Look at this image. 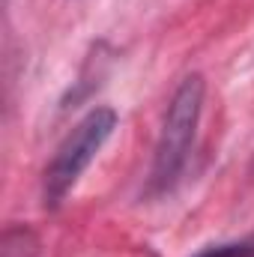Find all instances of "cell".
<instances>
[{"mask_svg":"<svg viewBox=\"0 0 254 257\" xmlns=\"http://www.w3.org/2000/svg\"><path fill=\"white\" fill-rule=\"evenodd\" d=\"M203 93L206 84L203 78L194 72L180 81V87L174 90L165 120H162V132L156 141V156H153V171H150V194H168L194 147V135H197V123H200V111H203Z\"/></svg>","mask_w":254,"mask_h":257,"instance_id":"1","label":"cell"},{"mask_svg":"<svg viewBox=\"0 0 254 257\" xmlns=\"http://www.w3.org/2000/svg\"><path fill=\"white\" fill-rule=\"evenodd\" d=\"M0 257H39V239L24 224H9L0 236Z\"/></svg>","mask_w":254,"mask_h":257,"instance_id":"3","label":"cell"},{"mask_svg":"<svg viewBox=\"0 0 254 257\" xmlns=\"http://www.w3.org/2000/svg\"><path fill=\"white\" fill-rule=\"evenodd\" d=\"M194 257H254V245L248 242H227V245H206Z\"/></svg>","mask_w":254,"mask_h":257,"instance_id":"4","label":"cell"},{"mask_svg":"<svg viewBox=\"0 0 254 257\" xmlns=\"http://www.w3.org/2000/svg\"><path fill=\"white\" fill-rule=\"evenodd\" d=\"M114 128H117L114 108H93L87 117L75 123V128L66 135L57 153L51 156L42 177V200L48 209H57L69 197V192L84 177V171L93 165V159L102 153V147L114 135Z\"/></svg>","mask_w":254,"mask_h":257,"instance_id":"2","label":"cell"}]
</instances>
